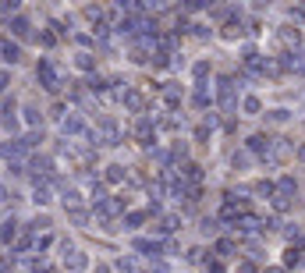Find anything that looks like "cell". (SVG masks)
Returning a JSON list of instances; mask_svg holds the SVG:
<instances>
[{"label":"cell","instance_id":"2e32d148","mask_svg":"<svg viewBox=\"0 0 305 273\" xmlns=\"http://www.w3.org/2000/svg\"><path fill=\"white\" fill-rule=\"evenodd\" d=\"M135 249H139V252H146V256H160V245L149 241V238H139V241H135Z\"/></svg>","mask_w":305,"mask_h":273},{"label":"cell","instance_id":"f1b7e54d","mask_svg":"<svg viewBox=\"0 0 305 273\" xmlns=\"http://www.w3.org/2000/svg\"><path fill=\"white\" fill-rule=\"evenodd\" d=\"M245 110H248V114H259V100H256V96H245Z\"/></svg>","mask_w":305,"mask_h":273},{"label":"cell","instance_id":"30bf717a","mask_svg":"<svg viewBox=\"0 0 305 273\" xmlns=\"http://www.w3.org/2000/svg\"><path fill=\"white\" fill-rule=\"evenodd\" d=\"M64 266H68L71 273H78V270H85V266H89V259H85L82 252H71V256L64 259Z\"/></svg>","mask_w":305,"mask_h":273},{"label":"cell","instance_id":"7a4b0ae2","mask_svg":"<svg viewBox=\"0 0 305 273\" xmlns=\"http://www.w3.org/2000/svg\"><path fill=\"white\" fill-rule=\"evenodd\" d=\"M36 78L43 82V89H50V92H57L61 89V75H57V64L54 61H39V68H36Z\"/></svg>","mask_w":305,"mask_h":273},{"label":"cell","instance_id":"ab89813d","mask_svg":"<svg viewBox=\"0 0 305 273\" xmlns=\"http://www.w3.org/2000/svg\"><path fill=\"white\" fill-rule=\"evenodd\" d=\"M7 199H14V195H11V192H7V188H4V185H0V206L7 203Z\"/></svg>","mask_w":305,"mask_h":273},{"label":"cell","instance_id":"d590c367","mask_svg":"<svg viewBox=\"0 0 305 273\" xmlns=\"http://www.w3.org/2000/svg\"><path fill=\"white\" fill-rule=\"evenodd\" d=\"M248 163V153H234V167H245Z\"/></svg>","mask_w":305,"mask_h":273},{"label":"cell","instance_id":"60d3db41","mask_svg":"<svg viewBox=\"0 0 305 273\" xmlns=\"http://www.w3.org/2000/svg\"><path fill=\"white\" fill-rule=\"evenodd\" d=\"M92 273H114V270H110V266H103V263H99V266H96V270H92Z\"/></svg>","mask_w":305,"mask_h":273},{"label":"cell","instance_id":"4316f807","mask_svg":"<svg viewBox=\"0 0 305 273\" xmlns=\"http://www.w3.org/2000/svg\"><path fill=\"white\" fill-rule=\"evenodd\" d=\"M298 259H302V249H288V256H284V263H288V266H295Z\"/></svg>","mask_w":305,"mask_h":273},{"label":"cell","instance_id":"5b68a950","mask_svg":"<svg viewBox=\"0 0 305 273\" xmlns=\"http://www.w3.org/2000/svg\"><path fill=\"white\" fill-rule=\"evenodd\" d=\"M0 54H4L0 61H7V64H18V61H21V46L11 43V39H0Z\"/></svg>","mask_w":305,"mask_h":273},{"label":"cell","instance_id":"7bdbcfd3","mask_svg":"<svg viewBox=\"0 0 305 273\" xmlns=\"http://www.w3.org/2000/svg\"><path fill=\"white\" fill-rule=\"evenodd\" d=\"M263 273H284V270L281 266H270V270H263Z\"/></svg>","mask_w":305,"mask_h":273},{"label":"cell","instance_id":"277c9868","mask_svg":"<svg viewBox=\"0 0 305 273\" xmlns=\"http://www.w3.org/2000/svg\"><path fill=\"white\" fill-rule=\"evenodd\" d=\"M121 100H124V107H128L132 114H142V110H146V96H142L139 89H124Z\"/></svg>","mask_w":305,"mask_h":273},{"label":"cell","instance_id":"74e56055","mask_svg":"<svg viewBox=\"0 0 305 273\" xmlns=\"http://www.w3.org/2000/svg\"><path fill=\"white\" fill-rule=\"evenodd\" d=\"M238 273H259V270H256V263H241V266H238Z\"/></svg>","mask_w":305,"mask_h":273},{"label":"cell","instance_id":"3957f363","mask_svg":"<svg viewBox=\"0 0 305 273\" xmlns=\"http://www.w3.org/2000/svg\"><path fill=\"white\" fill-rule=\"evenodd\" d=\"M291 153H295V149H291V142H288V138H277V142L270 145V153H266V160H270V163H284V160H288Z\"/></svg>","mask_w":305,"mask_h":273},{"label":"cell","instance_id":"83f0119b","mask_svg":"<svg viewBox=\"0 0 305 273\" xmlns=\"http://www.w3.org/2000/svg\"><path fill=\"white\" fill-rule=\"evenodd\" d=\"M217 252H220V256H231V252H234V241H227V238L217 241Z\"/></svg>","mask_w":305,"mask_h":273},{"label":"cell","instance_id":"ba28073f","mask_svg":"<svg viewBox=\"0 0 305 273\" xmlns=\"http://www.w3.org/2000/svg\"><path fill=\"white\" fill-rule=\"evenodd\" d=\"M124 178H128V170H124L121 163H110V167H107V174H103V181H107V185H121Z\"/></svg>","mask_w":305,"mask_h":273},{"label":"cell","instance_id":"b9f144b4","mask_svg":"<svg viewBox=\"0 0 305 273\" xmlns=\"http://www.w3.org/2000/svg\"><path fill=\"white\" fill-rule=\"evenodd\" d=\"M4 85H7V71H0V92H4Z\"/></svg>","mask_w":305,"mask_h":273},{"label":"cell","instance_id":"603a6c76","mask_svg":"<svg viewBox=\"0 0 305 273\" xmlns=\"http://www.w3.org/2000/svg\"><path fill=\"white\" fill-rule=\"evenodd\" d=\"M46 227H50V216H36V220L29 224V231H32V234H39V231H46Z\"/></svg>","mask_w":305,"mask_h":273},{"label":"cell","instance_id":"e0dca14e","mask_svg":"<svg viewBox=\"0 0 305 273\" xmlns=\"http://www.w3.org/2000/svg\"><path fill=\"white\" fill-rule=\"evenodd\" d=\"M281 39H284L288 46H298V39H302V36H298V29H291V25H284V29H281Z\"/></svg>","mask_w":305,"mask_h":273},{"label":"cell","instance_id":"7c38bea8","mask_svg":"<svg viewBox=\"0 0 305 273\" xmlns=\"http://www.w3.org/2000/svg\"><path fill=\"white\" fill-rule=\"evenodd\" d=\"M270 145H273V142H270L266 135H256V138H248V149H252V153H270Z\"/></svg>","mask_w":305,"mask_h":273},{"label":"cell","instance_id":"d6986e66","mask_svg":"<svg viewBox=\"0 0 305 273\" xmlns=\"http://www.w3.org/2000/svg\"><path fill=\"white\" fill-rule=\"evenodd\" d=\"M117 270L121 273H139V263H135L132 256H121V259H117Z\"/></svg>","mask_w":305,"mask_h":273},{"label":"cell","instance_id":"8fae6325","mask_svg":"<svg viewBox=\"0 0 305 273\" xmlns=\"http://www.w3.org/2000/svg\"><path fill=\"white\" fill-rule=\"evenodd\" d=\"M61 128H64V135H78L85 125H82V117H78V114H71V117H64V125H61Z\"/></svg>","mask_w":305,"mask_h":273},{"label":"cell","instance_id":"8992f818","mask_svg":"<svg viewBox=\"0 0 305 273\" xmlns=\"http://www.w3.org/2000/svg\"><path fill=\"white\" fill-rule=\"evenodd\" d=\"M234 103H238L234 100V82L231 78H220V107L224 110H234Z\"/></svg>","mask_w":305,"mask_h":273},{"label":"cell","instance_id":"5bb4252c","mask_svg":"<svg viewBox=\"0 0 305 273\" xmlns=\"http://www.w3.org/2000/svg\"><path fill=\"white\" fill-rule=\"evenodd\" d=\"M163 100H167V107H177L181 103V89L177 85H163Z\"/></svg>","mask_w":305,"mask_h":273},{"label":"cell","instance_id":"9c48e42d","mask_svg":"<svg viewBox=\"0 0 305 273\" xmlns=\"http://www.w3.org/2000/svg\"><path fill=\"white\" fill-rule=\"evenodd\" d=\"M32 170H36V185H39V178H43V181L50 178V170H54V163H50L46 156H43V160L36 156V160H32Z\"/></svg>","mask_w":305,"mask_h":273},{"label":"cell","instance_id":"6da1fadb","mask_svg":"<svg viewBox=\"0 0 305 273\" xmlns=\"http://www.w3.org/2000/svg\"><path fill=\"white\" fill-rule=\"evenodd\" d=\"M92 145H117L121 142V132H117V125L110 121V117H103L99 121V132H92Z\"/></svg>","mask_w":305,"mask_h":273},{"label":"cell","instance_id":"836d02e7","mask_svg":"<svg viewBox=\"0 0 305 273\" xmlns=\"http://www.w3.org/2000/svg\"><path fill=\"white\" fill-rule=\"evenodd\" d=\"M206 103H210V92L199 89V92H195V107H206Z\"/></svg>","mask_w":305,"mask_h":273},{"label":"cell","instance_id":"52a82bcc","mask_svg":"<svg viewBox=\"0 0 305 273\" xmlns=\"http://www.w3.org/2000/svg\"><path fill=\"white\" fill-rule=\"evenodd\" d=\"M152 128H156V125H152L149 117H139V121H135V138H139L142 145H149L152 142Z\"/></svg>","mask_w":305,"mask_h":273},{"label":"cell","instance_id":"cb8c5ba5","mask_svg":"<svg viewBox=\"0 0 305 273\" xmlns=\"http://www.w3.org/2000/svg\"><path fill=\"white\" fill-rule=\"evenodd\" d=\"M75 64H78L82 71H92V57H89V54H78V57H75Z\"/></svg>","mask_w":305,"mask_h":273},{"label":"cell","instance_id":"f35d334b","mask_svg":"<svg viewBox=\"0 0 305 273\" xmlns=\"http://www.w3.org/2000/svg\"><path fill=\"white\" fill-rule=\"evenodd\" d=\"M149 273H167V266H163V263L156 259V263H149Z\"/></svg>","mask_w":305,"mask_h":273},{"label":"cell","instance_id":"f546056e","mask_svg":"<svg viewBox=\"0 0 305 273\" xmlns=\"http://www.w3.org/2000/svg\"><path fill=\"white\" fill-rule=\"evenodd\" d=\"M281 192L291 195V192H295V178H281Z\"/></svg>","mask_w":305,"mask_h":273},{"label":"cell","instance_id":"4fadbf2b","mask_svg":"<svg viewBox=\"0 0 305 273\" xmlns=\"http://www.w3.org/2000/svg\"><path fill=\"white\" fill-rule=\"evenodd\" d=\"M291 206H295L291 195H284V192H277V195H273V209H277V213H288Z\"/></svg>","mask_w":305,"mask_h":273},{"label":"cell","instance_id":"7402d4cb","mask_svg":"<svg viewBox=\"0 0 305 273\" xmlns=\"http://www.w3.org/2000/svg\"><path fill=\"white\" fill-rule=\"evenodd\" d=\"M156 231H160V234H170V231H177V216H163V220L156 224Z\"/></svg>","mask_w":305,"mask_h":273},{"label":"cell","instance_id":"d4e9b609","mask_svg":"<svg viewBox=\"0 0 305 273\" xmlns=\"http://www.w3.org/2000/svg\"><path fill=\"white\" fill-rule=\"evenodd\" d=\"M25 121H29V125H39V110H36V107H32V103H29V107H25Z\"/></svg>","mask_w":305,"mask_h":273},{"label":"cell","instance_id":"ee69618b","mask_svg":"<svg viewBox=\"0 0 305 273\" xmlns=\"http://www.w3.org/2000/svg\"><path fill=\"white\" fill-rule=\"evenodd\" d=\"M298 160H305V145H302V149H298Z\"/></svg>","mask_w":305,"mask_h":273},{"label":"cell","instance_id":"e575fe53","mask_svg":"<svg viewBox=\"0 0 305 273\" xmlns=\"http://www.w3.org/2000/svg\"><path fill=\"white\" fill-rule=\"evenodd\" d=\"M270 121H277V125H281V121H288V110H273V114H270Z\"/></svg>","mask_w":305,"mask_h":273},{"label":"cell","instance_id":"ac0fdd59","mask_svg":"<svg viewBox=\"0 0 305 273\" xmlns=\"http://www.w3.org/2000/svg\"><path fill=\"white\" fill-rule=\"evenodd\" d=\"M32 203H39V206L50 203V188H46V181H39V185H36V195H32Z\"/></svg>","mask_w":305,"mask_h":273},{"label":"cell","instance_id":"8d00e7d4","mask_svg":"<svg viewBox=\"0 0 305 273\" xmlns=\"http://www.w3.org/2000/svg\"><path fill=\"white\" fill-rule=\"evenodd\" d=\"M206 71H210V64H206V61H199V64H195V78H202Z\"/></svg>","mask_w":305,"mask_h":273},{"label":"cell","instance_id":"ffe728a7","mask_svg":"<svg viewBox=\"0 0 305 273\" xmlns=\"http://www.w3.org/2000/svg\"><path fill=\"white\" fill-rule=\"evenodd\" d=\"M11 29H14V36H21V39L29 36V21H25L21 14H18V18H11Z\"/></svg>","mask_w":305,"mask_h":273},{"label":"cell","instance_id":"4dcf8cb0","mask_svg":"<svg viewBox=\"0 0 305 273\" xmlns=\"http://www.w3.org/2000/svg\"><path fill=\"white\" fill-rule=\"evenodd\" d=\"M224 36H227V39H234V36H241V25H234V21H231V25H224Z\"/></svg>","mask_w":305,"mask_h":273},{"label":"cell","instance_id":"44dd1931","mask_svg":"<svg viewBox=\"0 0 305 273\" xmlns=\"http://www.w3.org/2000/svg\"><path fill=\"white\" fill-rule=\"evenodd\" d=\"M181 178H185V181H199V178H202V170H199L195 163H185V167H181Z\"/></svg>","mask_w":305,"mask_h":273},{"label":"cell","instance_id":"484cf974","mask_svg":"<svg viewBox=\"0 0 305 273\" xmlns=\"http://www.w3.org/2000/svg\"><path fill=\"white\" fill-rule=\"evenodd\" d=\"M142 220H146V213H128V216H124V224H128V227H139Z\"/></svg>","mask_w":305,"mask_h":273},{"label":"cell","instance_id":"9a60e30c","mask_svg":"<svg viewBox=\"0 0 305 273\" xmlns=\"http://www.w3.org/2000/svg\"><path fill=\"white\" fill-rule=\"evenodd\" d=\"M14 234H18V220L11 216V220H4V224H0V238H4V241H11Z\"/></svg>","mask_w":305,"mask_h":273},{"label":"cell","instance_id":"d6a6232c","mask_svg":"<svg viewBox=\"0 0 305 273\" xmlns=\"http://www.w3.org/2000/svg\"><path fill=\"white\" fill-rule=\"evenodd\" d=\"M39 43H43V46H54L57 36H54V32H39Z\"/></svg>","mask_w":305,"mask_h":273},{"label":"cell","instance_id":"1f68e13d","mask_svg":"<svg viewBox=\"0 0 305 273\" xmlns=\"http://www.w3.org/2000/svg\"><path fill=\"white\" fill-rule=\"evenodd\" d=\"M68 216H71V220H75V224H85V220H89V213H85V209H71V213H68Z\"/></svg>","mask_w":305,"mask_h":273}]
</instances>
